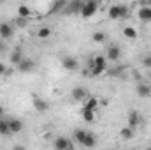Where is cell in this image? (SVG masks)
Returning a JSON list of instances; mask_svg holds the SVG:
<instances>
[{"label": "cell", "mask_w": 151, "mask_h": 150, "mask_svg": "<svg viewBox=\"0 0 151 150\" xmlns=\"http://www.w3.org/2000/svg\"><path fill=\"white\" fill-rule=\"evenodd\" d=\"M86 133H88V131H84V129H76L74 131V141L76 143L83 145V141H84V138H86Z\"/></svg>", "instance_id": "cell-26"}, {"label": "cell", "mask_w": 151, "mask_h": 150, "mask_svg": "<svg viewBox=\"0 0 151 150\" xmlns=\"http://www.w3.org/2000/svg\"><path fill=\"white\" fill-rule=\"evenodd\" d=\"M99 108V97H88L86 101H84V110H90V111H95Z\"/></svg>", "instance_id": "cell-20"}, {"label": "cell", "mask_w": 151, "mask_h": 150, "mask_svg": "<svg viewBox=\"0 0 151 150\" xmlns=\"http://www.w3.org/2000/svg\"><path fill=\"white\" fill-rule=\"evenodd\" d=\"M83 5H84V2H83V0H72V2H67V5H65L63 12H65V14H81Z\"/></svg>", "instance_id": "cell-5"}, {"label": "cell", "mask_w": 151, "mask_h": 150, "mask_svg": "<svg viewBox=\"0 0 151 150\" xmlns=\"http://www.w3.org/2000/svg\"><path fill=\"white\" fill-rule=\"evenodd\" d=\"M35 36L39 39H49L51 37V28L49 27H39L37 32H35Z\"/></svg>", "instance_id": "cell-24"}, {"label": "cell", "mask_w": 151, "mask_h": 150, "mask_svg": "<svg viewBox=\"0 0 151 150\" xmlns=\"http://www.w3.org/2000/svg\"><path fill=\"white\" fill-rule=\"evenodd\" d=\"M142 66H144L146 69H151V55H146V57L142 58Z\"/></svg>", "instance_id": "cell-28"}, {"label": "cell", "mask_w": 151, "mask_h": 150, "mask_svg": "<svg viewBox=\"0 0 151 150\" xmlns=\"http://www.w3.org/2000/svg\"><path fill=\"white\" fill-rule=\"evenodd\" d=\"M4 113H5V111H4V106L0 104V118H4Z\"/></svg>", "instance_id": "cell-33"}, {"label": "cell", "mask_w": 151, "mask_h": 150, "mask_svg": "<svg viewBox=\"0 0 151 150\" xmlns=\"http://www.w3.org/2000/svg\"><path fill=\"white\" fill-rule=\"evenodd\" d=\"M70 95H72V99L77 101V103H81V101H86V99H88V92H86V88H84V87H74V88H72V92H70Z\"/></svg>", "instance_id": "cell-10"}, {"label": "cell", "mask_w": 151, "mask_h": 150, "mask_svg": "<svg viewBox=\"0 0 151 150\" xmlns=\"http://www.w3.org/2000/svg\"><path fill=\"white\" fill-rule=\"evenodd\" d=\"M12 36H14V25L2 21V23H0V39H2V41H9Z\"/></svg>", "instance_id": "cell-6"}, {"label": "cell", "mask_w": 151, "mask_h": 150, "mask_svg": "<svg viewBox=\"0 0 151 150\" xmlns=\"http://www.w3.org/2000/svg\"><path fill=\"white\" fill-rule=\"evenodd\" d=\"M12 150H27V147H25V145H19V143H16V145L12 147Z\"/></svg>", "instance_id": "cell-30"}, {"label": "cell", "mask_w": 151, "mask_h": 150, "mask_svg": "<svg viewBox=\"0 0 151 150\" xmlns=\"http://www.w3.org/2000/svg\"><path fill=\"white\" fill-rule=\"evenodd\" d=\"M18 16L19 18H25V20H30L32 18V9L28 5L21 4V5H18Z\"/></svg>", "instance_id": "cell-19"}, {"label": "cell", "mask_w": 151, "mask_h": 150, "mask_svg": "<svg viewBox=\"0 0 151 150\" xmlns=\"http://www.w3.org/2000/svg\"><path fill=\"white\" fill-rule=\"evenodd\" d=\"M107 16L111 20H123L128 16V5L125 4H113L109 9H107Z\"/></svg>", "instance_id": "cell-1"}, {"label": "cell", "mask_w": 151, "mask_h": 150, "mask_svg": "<svg viewBox=\"0 0 151 150\" xmlns=\"http://www.w3.org/2000/svg\"><path fill=\"white\" fill-rule=\"evenodd\" d=\"M83 147L84 149H95L97 147V138H95V134L93 133H86V138H84V141H83Z\"/></svg>", "instance_id": "cell-17"}, {"label": "cell", "mask_w": 151, "mask_h": 150, "mask_svg": "<svg viewBox=\"0 0 151 150\" xmlns=\"http://www.w3.org/2000/svg\"><path fill=\"white\" fill-rule=\"evenodd\" d=\"M91 67H97V69H104V71H107V58L104 57V55H95L93 58H91V64H90Z\"/></svg>", "instance_id": "cell-11"}, {"label": "cell", "mask_w": 151, "mask_h": 150, "mask_svg": "<svg viewBox=\"0 0 151 150\" xmlns=\"http://www.w3.org/2000/svg\"><path fill=\"white\" fill-rule=\"evenodd\" d=\"M4 51H5V41L0 39V53H4Z\"/></svg>", "instance_id": "cell-32"}, {"label": "cell", "mask_w": 151, "mask_h": 150, "mask_svg": "<svg viewBox=\"0 0 151 150\" xmlns=\"http://www.w3.org/2000/svg\"><path fill=\"white\" fill-rule=\"evenodd\" d=\"M27 25H28V20H25V18H16L14 20V27L16 28H27Z\"/></svg>", "instance_id": "cell-27"}, {"label": "cell", "mask_w": 151, "mask_h": 150, "mask_svg": "<svg viewBox=\"0 0 151 150\" xmlns=\"http://www.w3.org/2000/svg\"><path fill=\"white\" fill-rule=\"evenodd\" d=\"M5 73H7V67H5V64L0 62V74H5Z\"/></svg>", "instance_id": "cell-31"}, {"label": "cell", "mask_w": 151, "mask_h": 150, "mask_svg": "<svg viewBox=\"0 0 151 150\" xmlns=\"http://www.w3.org/2000/svg\"><path fill=\"white\" fill-rule=\"evenodd\" d=\"M106 58H107V62H118L121 58V48L118 44H109L107 51H106Z\"/></svg>", "instance_id": "cell-4"}, {"label": "cell", "mask_w": 151, "mask_h": 150, "mask_svg": "<svg viewBox=\"0 0 151 150\" xmlns=\"http://www.w3.org/2000/svg\"><path fill=\"white\" fill-rule=\"evenodd\" d=\"M127 120H128V127L135 129V127L141 124V115H139V111L132 110V111H128V117H127Z\"/></svg>", "instance_id": "cell-15"}, {"label": "cell", "mask_w": 151, "mask_h": 150, "mask_svg": "<svg viewBox=\"0 0 151 150\" xmlns=\"http://www.w3.org/2000/svg\"><path fill=\"white\" fill-rule=\"evenodd\" d=\"M53 149L55 150H74V145H72V141H70L69 138L58 136V138H55V141H53Z\"/></svg>", "instance_id": "cell-3"}, {"label": "cell", "mask_w": 151, "mask_h": 150, "mask_svg": "<svg viewBox=\"0 0 151 150\" xmlns=\"http://www.w3.org/2000/svg\"><path fill=\"white\" fill-rule=\"evenodd\" d=\"M99 7H100V2H97V0H88V2H84L83 11H81V18H84V20L91 18V16L99 11Z\"/></svg>", "instance_id": "cell-2"}, {"label": "cell", "mask_w": 151, "mask_h": 150, "mask_svg": "<svg viewBox=\"0 0 151 150\" xmlns=\"http://www.w3.org/2000/svg\"><path fill=\"white\" fill-rule=\"evenodd\" d=\"M81 117H83V120H84L86 124H93V122H95V111H90V110H84V108H83Z\"/></svg>", "instance_id": "cell-25"}, {"label": "cell", "mask_w": 151, "mask_h": 150, "mask_svg": "<svg viewBox=\"0 0 151 150\" xmlns=\"http://www.w3.org/2000/svg\"><path fill=\"white\" fill-rule=\"evenodd\" d=\"M34 67H35V62H34L32 58H27V57H25V58L19 62V66H18L16 69H18L19 73H23V74H28V73L34 71Z\"/></svg>", "instance_id": "cell-8"}, {"label": "cell", "mask_w": 151, "mask_h": 150, "mask_svg": "<svg viewBox=\"0 0 151 150\" xmlns=\"http://www.w3.org/2000/svg\"><path fill=\"white\" fill-rule=\"evenodd\" d=\"M135 92H137V95L142 97V99L151 97V87L146 85V83H137V85H135Z\"/></svg>", "instance_id": "cell-12"}, {"label": "cell", "mask_w": 151, "mask_h": 150, "mask_svg": "<svg viewBox=\"0 0 151 150\" xmlns=\"http://www.w3.org/2000/svg\"><path fill=\"white\" fill-rule=\"evenodd\" d=\"M121 34H123V37L128 39V41H135V39L139 37L137 28H134V27H125V28L121 30Z\"/></svg>", "instance_id": "cell-18"}, {"label": "cell", "mask_w": 151, "mask_h": 150, "mask_svg": "<svg viewBox=\"0 0 151 150\" xmlns=\"http://www.w3.org/2000/svg\"><path fill=\"white\" fill-rule=\"evenodd\" d=\"M23 58H25V57H23V53H21V50H19V48H16V50L9 55V62H11L12 66H16V67L19 66V62H21Z\"/></svg>", "instance_id": "cell-16"}, {"label": "cell", "mask_w": 151, "mask_h": 150, "mask_svg": "<svg viewBox=\"0 0 151 150\" xmlns=\"http://www.w3.org/2000/svg\"><path fill=\"white\" fill-rule=\"evenodd\" d=\"M137 16L141 21H151V7L148 4H142L137 11Z\"/></svg>", "instance_id": "cell-13"}, {"label": "cell", "mask_w": 151, "mask_h": 150, "mask_svg": "<svg viewBox=\"0 0 151 150\" xmlns=\"http://www.w3.org/2000/svg\"><path fill=\"white\" fill-rule=\"evenodd\" d=\"M91 39H93V42H97V44H104V42L107 41V34L102 32V30H97V32H93Z\"/></svg>", "instance_id": "cell-21"}, {"label": "cell", "mask_w": 151, "mask_h": 150, "mask_svg": "<svg viewBox=\"0 0 151 150\" xmlns=\"http://www.w3.org/2000/svg\"><path fill=\"white\" fill-rule=\"evenodd\" d=\"M9 129L11 134H19L23 131V122L19 118H9Z\"/></svg>", "instance_id": "cell-14"}, {"label": "cell", "mask_w": 151, "mask_h": 150, "mask_svg": "<svg viewBox=\"0 0 151 150\" xmlns=\"http://www.w3.org/2000/svg\"><path fill=\"white\" fill-rule=\"evenodd\" d=\"M11 129H9V118H0V136H9Z\"/></svg>", "instance_id": "cell-23"}, {"label": "cell", "mask_w": 151, "mask_h": 150, "mask_svg": "<svg viewBox=\"0 0 151 150\" xmlns=\"http://www.w3.org/2000/svg\"><path fill=\"white\" fill-rule=\"evenodd\" d=\"M62 67L65 71H77L79 69V62L76 57H63L62 58Z\"/></svg>", "instance_id": "cell-9"}, {"label": "cell", "mask_w": 151, "mask_h": 150, "mask_svg": "<svg viewBox=\"0 0 151 150\" xmlns=\"http://www.w3.org/2000/svg\"><path fill=\"white\" fill-rule=\"evenodd\" d=\"M106 71L104 69H97V67H91V73H90V76H100V74H104Z\"/></svg>", "instance_id": "cell-29"}, {"label": "cell", "mask_w": 151, "mask_h": 150, "mask_svg": "<svg viewBox=\"0 0 151 150\" xmlns=\"http://www.w3.org/2000/svg\"><path fill=\"white\" fill-rule=\"evenodd\" d=\"M119 138H123V140H132V138H134V129L128 127V125L121 127V129H119Z\"/></svg>", "instance_id": "cell-22"}, {"label": "cell", "mask_w": 151, "mask_h": 150, "mask_svg": "<svg viewBox=\"0 0 151 150\" xmlns=\"http://www.w3.org/2000/svg\"><path fill=\"white\" fill-rule=\"evenodd\" d=\"M32 104H34V110L37 113H46L49 110V103H47L46 99L39 97V95H34V97H32Z\"/></svg>", "instance_id": "cell-7"}, {"label": "cell", "mask_w": 151, "mask_h": 150, "mask_svg": "<svg viewBox=\"0 0 151 150\" xmlns=\"http://www.w3.org/2000/svg\"><path fill=\"white\" fill-rule=\"evenodd\" d=\"M148 150H151V147H150V149H148Z\"/></svg>", "instance_id": "cell-34"}]
</instances>
